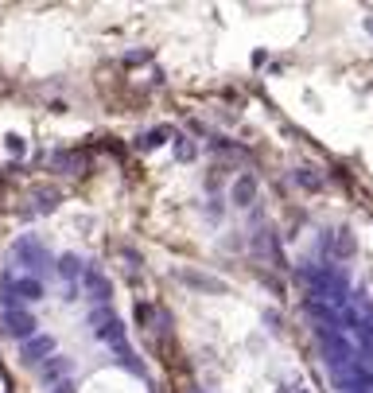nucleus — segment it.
<instances>
[{
  "label": "nucleus",
  "instance_id": "obj_1",
  "mask_svg": "<svg viewBox=\"0 0 373 393\" xmlns=\"http://www.w3.org/2000/svg\"><path fill=\"white\" fill-rule=\"evenodd\" d=\"M319 347H323V355H327V362H330V370H346V366L354 362V347L342 339V331L338 328H319Z\"/></svg>",
  "mask_w": 373,
  "mask_h": 393
},
{
  "label": "nucleus",
  "instance_id": "obj_2",
  "mask_svg": "<svg viewBox=\"0 0 373 393\" xmlns=\"http://www.w3.org/2000/svg\"><path fill=\"white\" fill-rule=\"evenodd\" d=\"M335 382H338V386H342L346 393H369V389H373V370H369V366H362L358 358H354L346 370L335 374Z\"/></svg>",
  "mask_w": 373,
  "mask_h": 393
},
{
  "label": "nucleus",
  "instance_id": "obj_3",
  "mask_svg": "<svg viewBox=\"0 0 373 393\" xmlns=\"http://www.w3.org/2000/svg\"><path fill=\"white\" fill-rule=\"evenodd\" d=\"M0 323H4V331L16 339L36 335V315H31L28 308H8V312H0Z\"/></svg>",
  "mask_w": 373,
  "mask_h": 393
},
{
  "label": "nucleus",
  "instance_id": "obj_4",
  "mask_svg": "<svg viewBox=\"0 0 373 393\" xmlns=\"http://www.w3.org/2000/svg\"><path fill=\"white\" fill-rule=\"evenodd\" d=\"M55 355V342L43 339V335H31V342H23V362H47V358Z\"/></svg>",
  "mask_w": 373,
  "mask_h": 393
},
{
  "label": "nucleus",
  "instance_id": "obj_5",
  "mask_svg": "<svg viewBox=\"0 0 373 393\" xmlns=\"http://www.w3.org/2000/svg\"><path fill=\"white\" fill-rule=\"evenodd\" d=\"M253 195H256V179H253V175H242V179L234 183V203L249 206V203H253Z\"/></svg>",
  "mask_w": 373,
  "mask_h": 393
},
{
  "label": "nucleus",
  "instance_id": "obj_6",
  "mask_svg": "<svg viewBox=\"0 0 373 393\" xmlns=\"http://www.w3.org/2000/svg\"><path fill=\"white\" fill-rule=\"evenodd\" d=\"M82 281L90 284V292H97V300H102V304L109 300V292H113V288H109V281H105L97 269H86V273H82Z\"/></svg>",
  "mask_w": 373,
  "mask_h": 393
},
{
  "label": "nucleus",
  "instance_id": "obj_7",
  "mask_svg": "<svg viewBox=\"0 0 373 393\" xmlns=\"http://www.w3.org/2000/svg\"><path fill=\"white\" fill-rule=\"evenodd\" d=\"M335 253H338V257H354V238H350V230H338Z\"/></svg>",
  "mask_w": 373,
  "mask_h": 393
},
{
  "label": "nucleus",
  "instance_id": "obj_8",
  "mask_svg": "<svg viewBox=\"0 0 373 393\" xmlns=\"http://www.w3.org/2000/svg\"><path fill=\"white\" fill-rule=\"evenodd\" d=\"M296 179H300L308 191H319V187H323V179H319V175H311L308 168H300V172H296Z\"/></svg>",
  "mask_w": 373,
  "mask_h": 393
},
{
  "label": "nucleus",
  "instance_id": "obj_9",
  "mask_svg": "<svg viewBox=\"0 0 373 393\" xmlns=\"http://www.w3.org/2000/svg\"><path fill=\"white\" fill-rule=\"evenodd\" d=\"M59 273L74 277V273H78V257H63V261H59Z\"/></svg>",
  "mask_w": 373,
  "mask_h": 393
}]
</instances>
